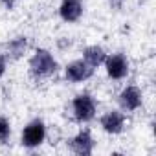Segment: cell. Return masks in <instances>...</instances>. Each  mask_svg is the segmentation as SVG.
Masks as SVG:
<instances>
[{"mask_svg": "<svg viewBox=\"0 0 156 156\" xmlns=\"http://www.w3.org/2000/svg\"><path fill=\"white\" fill-rule=\"evenodd\" d=\"M138 2H140V4H143V2H147V0H138Z\"/></svg>", "mask_w": 156, "mask_h": 156, "instance_id": "17", "label": "cell"}, {"mask_svg": "<svg viewBox=\"0 0 156 156\" xmlns=\"http://www.w3.org/2000/svg\"><path fill=\"white\" fill-rule=\"evenodd\" d=\"M96 145H98V141H96V138H94V134H92V130L88 127L79 129L72 138L66 140L68 151L72 154H75V156H90V154H94Z\"/></svg>", "mask_w": 156, "mask_h": 156, "instance_id": "8", "label": "cell"}, {"mask_svg": "<svg viewBox=\"0 0 156 156\" xmlns=\"http://www.w3.org/2000/svg\"><path fill=\"white\" fill-rule=\"evenodd\" d=\"M73 46V37H59L57 39V50L59 51H68Z\"/></svg>", "mask_w": 156, "mask_h": 156, "instance_id": "13", "label": "cell"}, {"mask_svg": "<svg viewBox=\"0 0 156 156\" xmlns=\"http://www.w3.org/2000/svg\"><path fill=\"white\" fill-rule=\"evenodd\" d=\"M57 15L64 24H77L85 15V0H61Z\"/></svg>", "mask_w": 156, "mask_h": 156, "instance_id": "10", "label": "cell"}, {"mask_svg": "<svg viewBox=\"0 0 156 156\" xmlns=\"http://www.w3.org/2000/svg\"><path fill=\"white\" fill-rule=\"evenodd\" d=\"M103 70L110 81H114V83L125 81L130 75V59L123 51L107 53V59L103 62Z\"/></svg>", "mask_w": 156, "mask_h": 156, "instance_id": "4", "label": "cell"}, {"mask_svg": "<svg viewBox=\"0 0 156 156\" xmlns=\"http://www.w3.org/2000/svg\"><path fill=\"white\" fill-rule=\"evenodd\" d=\"M107 50L101 46V44H88L81 50V59H85L92 68H101L105 59H107Z\"/></svg>", "mask_w": 156, "mask_h": 156, "instance_id": "11", "label": "cell"}, {"mask_svg": "<svg viewBox=\"0 0 156 156\" xmlns=\"http://www.w3.org/2000/svg\"><path fill=\"white\" fill-rule=\"evenodd\" d=\"M31 50V42H30V37L20 33V35H15L11 39H8L6 42L0 44V55H2L8 62H17L20 59H24Z\"/></svg>", "mask_w": 156, "mask_h": 156, "instance_id": "6", "label": "cell"}, {"mask_svg": "<svg viewBox=\"0 0 156 156\" xmlns=\"http://www.w3.org/2000/svg\"><path fill=\"white\" fill-rule=\"evenodd\" d=\"M48 138V125L44 123L42 118H33L30 119L22 130H20V145L28 151L39 149Z\"/></svg>", "mask_w": 156, "mask_h": 156, "instance_id": "3", "label": "cell"}, {"mask_svg": "<svg viewBox=\"0 0 156 156\" xmlns=\"http://www.w3.org/2000/svg\"><path fill=\"white\" fill-rule=\"evenodd\" d=\"M107 4H108L110 9H114V11H121L123 6H125V0H107Z\"/></svg>", "mask_w": 156, "mask_h": 156, "instance_id": "14", "label": "cell"}, {"mask_svg": "<svg viewBox=\"0 0 156 156\" xmlns=\"http://www.w3.org/2000/svg\"><path fill=\"white\" fill-rule=\"evenodd\" d=\"M116 103L118 108L125 114H134L143 107V90L138 85H125L118 94H116Z\"/></svg>", "mask_w": 156, "mask_h": 156, "instance_id": "5", "label": "cell"}, {"mask_svg": "<svg viewBox=\"0 0 156 156\" xmlns=\"http://www.w3.org/2000/svg\"><path fill=\"white\" fill-rule=\"evenodd\" d=\"M96 73V68H92L85 59H73L62 66V77L70 85H81L90 81Z\"/></svg>", "mask_w": 156, "mask_h": 156, "instance_id": "7", "label": "cell"}, {"mask_svg": "<svg viewBox=\"0 0 156 156\" xmlns=\"http://www.w3.org/2000/svg\"><path fill=\"white\" fill-rule=\"evenodd\" d=\"M99 127L108 136H119L127 129V114L119 108H110L99 116Z\"/></svg>", "mask_w": 156, "mask_h": 156, "instance_id": "9", "label": "cell"}, {"mask_svg": "<svg viewBox=\"0 0 156 156\" xmlns=\"http://www.w3.org/2000/svg\"><path fill=\"white\" fill-rule=\"evenodd\" d=\"M59 70H61V64L51 50L44 46L33 48V51L28 57V75L35 83L50 81L51 77L59 73Z\"/></svg>", "mask_w": 156, "mask_h": 156, "instance_id": "1", "label": "cell"}, {"mask_svg": "<svg viewBox=\"0 0 156 156\" xmlns=\"http://www.w3.org/2000/svg\"><path fill=\"white\" fill-rule=\"evenodd\" d=\"M98 108L99 101L90 90H81L77 92L72 101H70V114L72 119L79 125H88L98 118Z\"/></svg>", "mask_w": 156, "mask_h": 156, "instance_id": "2", "label": "cell"}, {"mask_svg": "<svg viewBox=\"0 0 156 156\" xmlns=\"http://www.w3.org/2000/svg\"><path fill=\"white\" fill-rule=\"evenodd\" d=\"M0 4H2L6 9H13L19 4V0H0Z\"/></svg>", "mask_w": 156, "mask_h": 156, "instance_id": "16", "label": "cell"}, {"mask_svg": "<svg viewBox=\"0 0 156 156\" xmlns=\"http://www.w3.org/2000/svg\"><path fill=\"white\" fill-rule=\"evenodd\" d=\"M8 64H9V62H8L2 55H0V79H2V77L6 75V72H8Z\"/></svg>", "mask_w": 156, "mask_h": 156, "instance_id": "15", "label": "cell"}, {"mask_svg": "<svg viewBox=\"0 0 156 156\" xmlns=\"http://www.w3.org/2000/svg\"><path fill=\"white\" fill-rule=\"evenodd\" d=\"M11 132H13V127H11L9 118H6V116L0 114V145H8L9 143Z\"/></svg>", "mask_w": 156, "mask_h": 156, "instance_id": "12", "label": "cell"}]
</instances>
